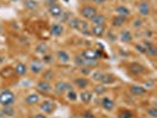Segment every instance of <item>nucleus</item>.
<instances>
[{
	"mask_svg": "<svg viewBox=\"0 0 157 118\" xmlns=\"http://www.w3.org/2000/svg\"><path fill=\"white\" fill-rule=\"evenodd\" d=\"M16 102V94L11 90H2L0 92V104L4 105H13Z\"/></svg>",
	"mask_w": 157,
	"mask_h": 118,
	"instance_id": "1",
	"label": "nucleus"
},
{
	"mask_svg": "<svg viewBox=\"0 0 157 118\" xmlns=\"http://www.w3.org/2000/svg\"><path fill=\"white\" fill-rule=\"evenodd\" d=\"M79 13H80V16L83 17L84 19L91 20V19L97 14V8L94 7V6H92V5L85 4V5H83V6L80 7Z\"/></svg>",
	"mask_w": 157,
	"mask_h": 118,
	"instance_id": "2",
	"label": "nucleus"
},
{
	"mask_svg": "<svg viewBox=\"0 0 157 118\" xmlns=\"http://www.w3.org/2000/svg\"><path fill=\"white\" fill-rule=\"evenodd\" d=\"M53 90H55L57 93L63 94V93H65V92H67V91L73 90V87H72V84H71V83L63 82V80H59V82H57V83L55 84Z\"/></svg>",
	"mask_w": 157,
	"mask_h": 118,
	"instance_id": "3",
	"label": "nucleus"
},
{
	"mask_svg": "<svg viewBox=\"0 0 157 118\" xmlns=\"http://www.w3.org/2000/svg\"><path fill=\"white\" fill-rule=\"evenodd\" d=\"M138 13L142 17H148L151 13V6H150V2L147 0H143L140 2L138 5Z\"/></svg>",
	"mask_w": 157,
	"mask_h": 118,
	"instance_id": "4",
	"label": "nucleus"
},
{
	"mask_svg": "<svg viewBox=\"0 0 157 118\" xmlns=\"http://www.w3.org/2000/svg\"><path fill=\"white\" fill-rule=\"evenodd\" d=\"M30 71L34 74H38V73H41L44 71V63L41 60H38V59H34L30 63Z\"/></svg>",
	"mask_w": 157,
	"mask_h": 118,
	"instance_id": "5",
	"label": "nucleus"
},
{
	"mask_svg": "<svg viewBox=\"0 0 157 118\" xmlns=\"http://www.w3.org/2000/svg\"><path fill=\"white\" fill-rule=\"evenodd\" d=\"M143 46L147 50V55L150 57H156L157 55V47L154 45V43L150 39H147L143 41Z\"/></svg>",
	"mask_w": 157,
	"mask_h": 118,
	"instance_id": "6",
	"label": "nucleus"
},
{
	"mask_svg": "<svg viewBox=\"0 0 157 118\" xmlns=\"http://www.w3.org/2000/svg\"><path fill=\"white\" fill-rule=\"evenodd\" d=\"M40 110L43 113H45V115H50V113H52L53 110H55V104L51 102V101H43V102L40 103Z\"/></svg>",
	"mask_w": 157,
	"mask_h": 118,
	"instance_id": "7",
	"label": "nucleus"
},
{
	"mask_svg": "<svg viewBox=\"0 0 157 118\" xmlns=\"http://www.w3.org/2000/svg\"><path fill=\"white\" fill-rule=\"evenodd\" d=\"M129 71L135 76H141L145 72V67L140 63H131L129 64Z\"/></svg>",
	"mask_w": 157,
	"mask_h": 118,
	"instance_id": "8",
	"label": "nucleus"
},
{
	"mask_svg": "<svg viewBox=\"0 0 157 118\" xmlns=\"http://www.w3.org/2000/svg\"><path fill=\"white\" fill-rule=\"evenodd\" d=\"M37 89L39 90L40 92H43V93H50L51 91H52V89L53 86L51 85V83L50 82H47V80H40L37 83Z\"/></svg>",
	"mask_w": 157,
	"mask_h": 118,
	"instance_id": "9",
	"label": "nucleus"
},
{
	"mask_svg": "<svg viewBox=\"0 0 157 118\" xmlns=\"http://www.w3.org/2000/svg\"><path fill=\"white\" fill-rule=\"evenodd\" d=\"M80 55L84 57V59H89V60H91V59H97V60H99V55H98V52H97V50H94V48H86V50H84Z\"/></svg>",
	"mask_w": 157,
	"mask_h": 118,
	"instance_id": "10",
	"label": "nucleus"
},
{
	"mask_svg": "<svg viewBox=\"0 0 157 118\" xmlns=\"http://www.w3.org/2000/svg\"><path fill=\"white\" fill-rule=\"evenodd\" d=\"M118 37H119V40L122 43H124V44H129V43H131L134 40V36H132L131 31H129V30H122L119 32Z\"/></svg>",
	"mask_w": 157,
	"mask_h": 118,
	"instance_id": "11",
	"label": "nucleus"
},
{
	"mask_svg": "<svg viewBox=\"0 0 157 118\" xmlns=\"http://www.w3.org/2000/svg\"><path fill=\"white\" fill-rule=\"evenodd\" d=\"M63 12L64 11L62 6H59L57 4H52V5L48 6V13H50V16L53 17V18H59V17L62 16Z\"/></svg>",
	"mask_w": 157,
	"mask_h": 118,
	"instance_id": "12",
	"label": "nucleus"
},
{
	"mask_svg": "<svg viewBox=\"0 0 157 118\" xmlns=\"http://www.w3.org/2000/svg\"><path fill=\"white\" fill-rule=\"evenodd\" d=\"M57 59H58V62L60 64H67V63H70L71 57L66 51H64V50H58V51H57Z\"/></svg>",
	"mask_w": 157,
	"mask_h": 118,
	"instance_id": "13",
	"label": "nucleus"
},
{
	"mask_svg": "<svg viewBox=\"0 0 157 118\" xmlns=\"http://www.w3.org/2000/svg\"><path fill=\"white\" fill-rule=\"evenodd\" d=\"M50 33L53 36V37H60L64 33V26L62 24H52L51 29H50Z\"/></svg>",
	"mask_w": 157,
	"mask_h": 118,
	"instance_id": "14",
	"label": "nucleus"
},
{
	"mask_svg": "<svg viewBox=\"0 0 157 118\" xmlns=\"http://www.w3.org/2000/svg\"><path fill=\"white\" fill-rule=\"evenodd\" d=\"M91 34L97 38H102L105 34V26L104 25H94L91 27Z\"/></svg>",
	"mask_w": 157,
	"mask_h": 118,
	"instance_id": "15",
	"label": "nucleus"
},
{
	"mask_svg": "<svg viewBox=\"0 0 157 118\" xmlns=\"http://www.w3.org/2000/svg\"><path fill=\"white\" fill-rule=\"evenodd\" d=\"M78 97L84 104H89V103L92 101V98H94V93L91 91H89V90H82Z\"/></svg>",
	"mask_w": 157,
	"mask_h": 118,
	"instance_id": "16",
	"label": "nucleus"
},
{
	"mask_svg": "<svg viewBox=\"0 0 157 118\" xmlns=\"http://www.w3.org/2000/svg\"><path fill=\"white\" fill-rule=\"evenodd\" d=\"M101 105L103 109L106 111H112L115 109V102L109 97H103L101 101Z\"/></svg>",
	"mask_w": 157,
	"mask_h": 118,
	"instance_id": "17",
	"label": "nucleus"
},
{
	"mask_svg": "<svg viewBox=\"0 0 157 118\" xmlns=\"http://www.w3.org/2000/svg\"><path fill=\"white\" fill-rule=\"evenodd\" d=\"M73 84L77 87H79L80 90H85V87L89 86L90 82L85 77H77V78L73 79Z\"/></svg>",
	"mask_w": 157,
	"mask_h": 118,
	"instance_id": "18",
	"label": "nucleus"
},
{
	"mask_svg": "<svg viewBox=\"0 0 157 118\" xmlns=\"http://www.w3.org/2000/svg\"><path fill=\"white\" fill-rule=\"evenodd\" d=\"M78 31L80 33H83L84 36H92L91 34V29H90V25L85 20H80V24L78 26Z\"/></svg>",
	"mask_w": 157,
	"mask_h": 118,
	"instance_id": "19",
	"label": "nucleus"
},
{
	"mask_svg": "<svg viewBox=\"0 0 157 118\" xmlns=\"http://www.w3.org/2000/svg\"><path fill=\"white\" fill-rule=\"evenodd\" d=\"M130 92L134 94V96H143V94L147 93V89L141 85H131L130 86Z\"/></svg>",
	"mask_w": 157,
	"mask_h": 118,
	"instance_id": "20",
	"label": "nucleus"
},
{
	"mask_svg": "<svg viewBox=\"0 0 157 118\" xmlns=\"http://www.w3.org/2000/svg\"><path fill=\"white\" fill-rule=\"evenodd\" d=\"M27 65L24 63H18L16 65V67L13 69L14 70V73H17L18 76H25L27 73Z\"/></svg>",
	"mask_w": 157,
	"mask_h": 118,
	"instance_id": "21",
	"label": "nucleus"
},
{
	"mask_svg": "<svg viewBox=\"0 0 157 118\" xmlns=\"http://www.w3.org/2000/svg\"><path fill=\"white\" fill-rule=\"evenodd\" d=\"M40 96L38 93H30L29 96H26L25 98V103L29 105H36L37 103L39 102Z\"/></svg>",
	"mask_w": 157,
	"mask_h": 118,
	"instance_id": "22",
	"label": "nucleus"
},
{
	"mask_svg": "<svg viewBox=\"0 0 157 118\" xmlns=\"http://www.w3.org/2000/svg\"><path fill=\"white\" fill-rule=\"evenodd\" d=\"M126 23V18L125 17H121V16H116L112 18V26L113 27H121V26H123L124 24Z\"/></svg>",
	"mask_w": 157,
	"mask_h": 118,
	"instance_id": "23",
	"label": "nucleus"
},
{
	"mask_svg": "<svg viewBox=\"0 0 157 118\" xmlns=\"http://www.w3.org/2000/svg\"><path fill=\"white\" fill-rule=\"evenodd\" d=\"M1 112H2L6 117H13L14 113H16V109H14L13 105H4Z\"/></svg>",
	"mask_w": 157,
	"mask_h": 118,
	"instance_id": "24",
	"label": "nucleus"
},
{
	"mask_svg": "<svg viewBox=\"0 0 157 118\" xmlns=\"http://www.w3.org/2000/svg\"><path fill=\"white\" fill-rule=\"evenodd\" d=\"M116 12H117V16L125 17V18H128V17L131 14V11L126 7V6H123V5L117 6V7H116Z\"/></svg>",
	"mask_w": 157,
	"mask_h": 118,
	"instance_id": "25",
	"label": "nucleus"
},
{
	"mask_svg": "<svg viewBox=\"0 0 157 118\" xmlns=\"http://www.w3.org/2000/svg\"><path fill=\"white\" fill-rule=\"evenodd\" d=\"M36 52H37L38 55H41L48 53V46H47L46 43H44V41L39 43V44L36 46Z\"/></svg>",
	"mask_w": 157,
	"mask_h": 118,
	"instance_id": "26",
	"label": "nucleus"
},
{
	"mask_svg": "<svg viewBox=\"0 0 157 118\" xmlns=\"http://www.w3.org/2000/svg\"><path fill=\"white\" fill-rule=\"evenodd\" d=\"M90 21L94 24V25H104L105 21H106V18L103 16V14H98V13H97Z\"/></svg>",
	"mask_w": 157,
	"mask_h": 118,
	"instance_id": "27",
	"label": "nucleus"
},
{
	"mask_svg": "<svg viewBox=\"0 0 157 118\" xmlns=\"http://www.w3.org/2000/svg\"><path fill=\"white\" fill-rule=\"evenodd\" d=\"M24 6L30 11H34L38 8V1L37 0H24Z\"/></svg>",
	"mask_w": 157,
	"mask_h": 118,
	"instance_id": "28",
	"label": "nucleus"
},
{
	"mask_svg": "<svg viewBox=\"0 0 157 118\" xmlns=\"http://www.w3.org/2000/svg\"><path fill=\"white\" fill-rule=\"evenodd\" d=\"M79 24H80V19H79V18H77V17H72L70 20L67 21L69 27H70V29H72V30H78Z\"/></svg>",
	"mask_w": 157,
	"mask_h": 118,
	"instance_id": "29",
	"label": "nucleus"
},
{
	"mask_svg": "<svg viewBox=\"0 0 157 118\" xmlns=\"http://www.w3.org/2000/svg\"><path fill=\"white\" fill-rule=\"evenodd\" d=\"M90 76H91L92 80H94V82H101L103 78V76H104V72L101 70H94V72L90 73Z\"/></svg>",
	"mask_w": 157,
	"mask_h": 118,
	"instance_id": "30",
	"label": "nucleus"
},
{
	"mask_svg": "<svg viewBox=\"0 0 157 118\" xmlns=\"http://www.w3.org/2000/svg\"><path fill=\"white\" fill-rule=\"evenodd\" d=\"M113 82H115V77H113L112 74H109V73H104L102 80H101V83H102L103 85L111 84V83H113Z\"/></svg>",
	"mask_w": 157,
	"mask_h": 118,
	"instance_id": "31",
	"label": "nucleus"
},
{
	"mask_svg": "<svg viewBox=\"0 0 157 118\" xmlns=\"http://www.w3.org/2000/svg\"><path fill=\"white\" fill-rule=\"evenodd\" d=\"M73 63L76 64L77 66H79V67H83L84 66V64H85V59H84V57L80 55H75V58H73Z\"/></svg>",
	"mask_w": 157,
	"mask_h": 118,
	"instance_id": "32",
	"label": "nucleus"
},
{
	"mask_svg": "<svg viewBox=\"0 0 157 118\" xmlns=\"http://www.w3.org/2000/svg\"><path fill=\"white\" fill-rule=\"evenodd\" d=\"M43 73V80H47V82H50V80H52L53 77H55V72L52 70H45L41 72Z\"/></svg>",
	"mask_w": 157,
	"mask_h": 118,
	"instance_id": "33",
	"label": "nucleus"
},
{
	"mask_svg": "<svg viewBox=\"0 0 157 118\" xmlns=\"http://www.w3.org/2000/svg\"><path fill=\"white\" fill-rule=\"evenodd\" d=\"M14 73V70L12 69V67H5V69H2V70L0 71V76L2 77V78H7V77H11L12 74Z\"/></svg>",
	"mask_w": 157,
	"mask_h": 118,
	"instance_id": "34",
	"label": "nucleus"
},
{
	"mask_svg": "<svg viewBox=\"0 0 157 118\" xmlns=\"http://www.w3.org/2000/svg\"><path fill=\"white\" fill-rule=\"evenodd\" d=\"M66 98H67L70 102H76V101L78 99V94H77L76 91L71 90V91H67V93H66Z\"/></svg>",
	"mask_w": 157,
	"mask_h": 118,
	"instance_id": "35",
	"label": "nucleus"
},
{
	"mask_svg": "<svg viewBox=\"0 0 157 118\" xmlns=\"http://www.w3.org/2000/svg\"><path fill=\"white\" fill-rule=\"evenodd\" d=\"M94 93H97L98 96H102V94H104L105 92H106V87L104 86L103 84H101V85H96L94 89Z\"/></svg>",
	"mask_w": 157,
	"mask_h": 118,
	"instance_id": "36",
	"label": "nucleus"
},
{
	"mask_svg": "<svg viewBox=\"0 0 157 118\" xmlns=\"http://www.w3.org/2000/svg\"><path fill=\"white\" fill-rule=\"evenodd\" d=\"M41 62L44 64H46V65H50V64L53 63V55H50V53H46V55H43V59H41Z\"/></svg>",
	"mask_w": 157,
	"mask_h": 118,
	"instance_id": "37",
	"label": "nucleus"
},
{
	"mask_svg": "<svg viewBox=\"0 0 157 118\" xmlns=\"http://www.w3.org/2000/svg\"><path fill=\"white\" fill-rule=\"evenodd\" d=\"M118 118H134L132 112L129 110H122L118 115Z\"/></svg>",
	"mask_w": 157,
	"mask_h": 118,
	"instance_id": "38",
	"label": "nucleus"
},
{
	"mask_svg": "<svg viewBox=\"0 0 157 118\" xmlns=\"http://www.w3.org/2000/svg\"><path fill=\"white\" fill-rule=\"evenodd\" d=\"M71 18H72V16H71L70 12H63V13H62V16L59 17V19H60V21H62V23H67Z\"/></svg>",
	"mask_w": 157,
	"mask_h": 118,
	"instance_id": "39",
	"label": "nucleus"
},
{
	"mask_svg": "<svg viewBox=\"0 0 157 118\" xmlns=\"http://www.w3.org/2000/svg\"><path fill=\"white\" fill-rule=\"evenodd\" d=\"M147 112H148V116H150L151 118H157V109L155 108V106L149 108Z\"/></svg>",
	"mask_w": 157,
	"mask_h": 118,
	"instance_id": "40",
	"label": "nucleus"
},
{
	"mask_svg": "<svg viewBox=\"0 0 157 118\" xmlns=\"http://www.w3.org/2000/svg\"><path fill=\"white\" fill-rule=\"evenodd\" d=\"M108 39H109V41L115 43V41L118 39V36L113 31H109V32H108Z\"/></svg>",
	"mask_w": 157,
	"mask_h": 118,
	"instance_id": "41",
	"label": "nucleus"
},
{
	"mask_svg": "<svg viewBox=\"0 0 157 118\" xmlns=\"http://www.w3.org/2000/svg\"><path fill=\"white\" fill-rule=\"evenodd\" d=\"M136 48H137V51L142 53V55H147V50H145V47L143 46V44H137L136 45Z\"/></svg>",
	"mask_w": 157,
	"mask_h": 118,
	"instance_id": "42",
	"label": "nucleus"
},
{
	"mask_svg": "<svg viewBox=\"0 0 157 118\" xmlns=\"http://www.w3.org/2000/svg\"><path fill=\"white\" fill-rule=\"evenodd\" d=\"M132 25H134L135 29H140V27H142V25H143V20L142 19H135Z\"/></svg>",
	"mask_w": 157,
	"mask_h": 118,
	"instance_id": "43",
	"label": "nucleus"
},
{
	"mask_svg": "<svg viewBox=\"0 0 157 118\" xmlns=\"http://www.w3.org/2000/svg\"><path fill=\"white\" fill-rule=\"evenodd\" d=\"M82 118H94V116L91 111H84L82 113Z\"/></svg>",
	"mask_w": 157,
	"mask_h": 118,
	"instance_id": "44",
	"label": "nucleus"
},
{
	"mask_svg": "<svg viewBox=\"0 0 157 118\" xmlns=\"http://www.w3.org/2000/svg\"><path fill=\"white\" fill-rule=\"evenodd\" d=\"M154 84H155V83H154V80H148V82H145V89H147V87H148V89H151V87H154Z\"/></svg>",
	"mask_w": 157,
	"mask_h": 118,
	"instance_id": "45",
	"label": "nucleus"
},
{
	"mask_svg": "<svg viewBox=\"0 0 157 118\" xmlns=\"http://www.w3.org/2000/svg\"><path fill=\"white\" fill-rule=\"evenodd\" d=\"M94 5H103L104 2H106V0H92Z\"/></svg>",
	"mask_w": 157,
	"mask_h": 118,
	"instance_id": "46",
	"label": "nucleus"
},
{
	"mask_svg": "<svg viewBox=\"0 0 157 118\" xmlns=\"http://www.w3.org/2000/svg\"><path fill=\"white\" fill-rule=\"evenodd\" d=\"M34 118H47V116L45 115V113L41 112V113H37V115L34 116Z\"/></svg>",
	"mask_w": 157,
	"mask_h": 118,
	"instance_id": "47",
	"label": "nucleus"
},
{
	"mask_svg": "<svg viewBox=\"0 0 157 118\" xmlns=\"http://www.w3.org/2000/svg\"><path fill=\"white\" fill-rule=\"evenodd\" d=\"M144 34H145V37H149V38H151V36H152V32L150 31V30H147V31L144 32Z\"/></svg>",
	"mask_w": 157,
	"mask_h": 118,
	"instance_id": "48",
	"label": "nucleus"
},
{
	"mask_svg": "<svg viewBox=\"0 0 157 118\" xmlns=\"http://www.w3.org/2000/svg\"><path fill=\"white\" fill-rule=\"evenodd\" d=\"M45 1L47 2V5L50 6V5H52V4H56V2L58 1V0H45Z\"/></svg>",
	"mask_w": 157,
	"mask_h": 118,
	"instance_id": "49",
	"label": "nucleus"
},
{
	"mask_svg": "<svg viewBox=\"0 0 157 118\" xmlns=\"http://www.w3.org/2000/svg\"><path fill=\"white\" fill-rule=\"evenodd\" d=\"M82 2H84V4H89V2H91L92 0H80Z\"/></svg>",
	"mask_w": 157,
	"mask_h": 118,
	"instance_id": "50",
	"label": "nucleus"
},
{
	"mask_svg": "<svg viewBox=\"0 0 157 118\" xmlns=\"http://www.w3.org/2000/svg\"><path fill=\"white\" fill-rule=\"evenodd\" d=\"M0 118H7V117H6V116H5V115H4V113L0 111Z\"/></svg>",
	"mask_w": 157,
	"mask_h": 118,
	"instance_id": "51",
	"label": "nucleus"
},
{
	"mask_svg": "<svg viewBox=\"0 0 157 118\" xmlns=\"http://www.w3.org/2000/svg\"><path fill=\"white\" fill-rule=\"evenodd\" d=\"M2 62H4V59H2V57L0 55V64H2Z\"/></svg>",
	"mask_w": 157,
	"mask_h": 118,
	"instance_id": "52",
	"label": "nucleus"
},
{
	"mask_svg": "<svg viewBox=\"0 0 157 118\" xmlns=\"http://www.w3.org/2000/svg\"><path fill=\"white\" fill-rule=\"evenodd\" d=\"M1 33H2V26L0 25V34H1Z\"/></svg>",
	"mask_w": 157,
	"mask_h": 118,
	"instance_id": "53",
	"label": "nucleus"
},
{
	"mask_svg": "<svg viewBox=\"0 0 157 118\" xmlns=\"http://www.w3.org/2000/svg\"><path fill=\"white\" fill-rule=\"evenodd\" d=\"M11 1H12V2H16V1H18V0H11Z\"/></svg>",
	"mask_w": 157,
	"mask_h": 118,
	"instance_id": "54",
	"label": "nucleus"
}]
</instances>
